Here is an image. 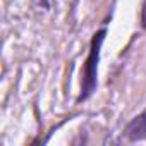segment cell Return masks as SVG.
<instances>
[{"label": "cell", "instance_id": "1", "mask_svg": "<svg viewBox=\"0 0 146 146\" xmlns=\"http://www.w3.org/2000/svg\"><path fill=\"white\" fill-rule=\"evenodd\" d=\"M105 35H107V29H100L98 33L93 35L91 46H90V55H88L84 69H83V86H81V95H79L78 102H83V100L90 98V95L96 90L98 62H100V52H102Z\"/></svg>", "mask_w": 146, "mask_h": 146}, {"label": "cell", "instance_id": "2", "mask_svg": "<svg viewBox=\"0 0 146 146\" xmlns=\"http://www.w3.org/2000/svg\"><path fill=\"white\" fill-rule=\"evenodd\" d=\"M124 136L129 141H141L146 137V108L125 125Z\"/></svg>", "mask_w": 146, "mask_h": 146}]
</instances>
